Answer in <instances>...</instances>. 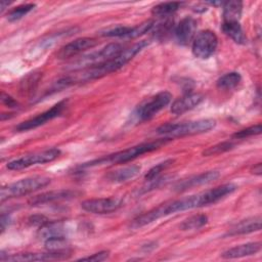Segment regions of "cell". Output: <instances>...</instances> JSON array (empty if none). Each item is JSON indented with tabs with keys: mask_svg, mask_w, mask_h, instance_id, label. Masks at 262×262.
Here are the masks:
<instances>
[{
	"mask_svg": "<svg viewBox=\"0 0 262 262\" xmlns=\"http://www.w3.org/2000/svg\"><path fill=\"white\" fill-rule=\"evenodd\" d=\"M236 188L237 186L233 183H225L220 186L214 187L212 189H209L187 198L162 204L159 207L148 211V214L150 219L152 221H156L159 218H162L177 212L191 210L194 208H200V207L208 206L211 204H215L220 200L224 199L226 195L231 194L233 191L236 190Z\"/></svg>",
	"mask_w": 262,
	"mask_h": 262,
	"instance_id": "obj_1",
	"label": "cell"
},
{
	"mask_svg": "<svg viewBox=\"0 0 262 262\" xmlns=\"http://www.w3.org/2000/svg\"><path fill=\"white\" fill-rule=\"evenodd\" d=\"M148 45V42L143 40L139 41L132 46L123 49L117 56L114 58L91 68H86L83 70H79L78 73H74V75H69L72 81V84L91 81L95 79L102 78L105 75H108L113 72L118 71L125 64H127L137 53H139L145 46Z\"/></svg>",
	"mask_w": 262,
	"mask_h": 262,
	"instance_id": "obj_2",
	"label": "cell"
},
{
	"mask_svg": "<svg viewBox=\"0 0 262 262\" xmlns=\"http://www.w3.org/2000/svg\"><path fill=\"white\" fill-rule=\"evenodd\" d=\"M171 139L169 138H161L157 139L155 141H149V142H143L131 147H128L126 149L103 156L99 159L93 160L88 163H84L79 166V168H89V167H94V166H100V165H113V164H125L128 163L138 157H140L143 154L150 152L152 150H156L160 148L161 146L165 145L168 141Z\"/></svg>",
	"mask_w": 262,
	"mask_h": 262,
	"instance_id": "obj_3",
	"label": "cell"
},
{
	"mask_svg": "<svg viewBox=\"0 0 262 262\" xmlns=\"http://www.w3.org/2000/svg\"><path fill=\"white\" fill-rule=\"evenodd\" d=\"M216 125V121L213 119H201L196 121H189L185 123L165 124L157 129V133L164 135L165 138H175L187 135L201 134L210 131Z\"/></svg>",
	"mask_w": 262,
	"mask_h": 262,
	"instance_id": "obj_4",
	"label": "cell"
},
{
	"mask_svg": "<svg viewBox=\"0 0 262 262\" xmlns=\"http://www.w3.org/2000/svg\"><path fill=\"white\" fill-rule=\"evenodd\" d=\"M50 183V178L45 176H32L7 184L1 188V201L18 198L37 191Z\"/></svg>",
	"mask_w": 262,
	"mask_h": 262,
	"instance_id": "obj_5",
	"label": "cell"
},
{
	"mask_svg": "<svg viewBox=\"0 0 262 262\" xmlns=\"http://www.w3.org/2000/svg\"><path fill=\"white\" fill-rule=\"evenodd\" d=\"M172 100V94L168 91H161L145 99L134 111V118L137 122H143L154 118L159 112L166 107Z\"/></svg>",
	"mask_w": 262,
	"mask_h": 262,
	"instance_id": "obj_6",
	"label": "cell"
},
{
	"mask_svg": "<svg viewBox=\"0 0 262 262\" xmlns=\"http://www.w3.org/2000/svg\"><path fill=\"white\" fill-rule=\"evenodd\" d=\"M122 50L123 48L119 43H110L101 48L99 51L92 52L89 55L83 56L80 59L76 60L73 63V68H76L77 70H83L86 68L101 64L117 56Z\"/></svg>",
	"mask_w": 262,
	"mask_h": 262,
	"instance_id": "obj_7",
	"label": "cell"
},
{
	"mask_svg": "<svg viewBox=\"0 0 262 262\" xmlns=\"http://www.w3.org/2000/svg\"><path fill=\"white\" fill-rule=\"evenodd\" d=\"M59 156H60V150L56 147H52V148L26 155L18 159L12 160L7 163V168L9 170H21L34 165L52 162L55 159H57Z\"/></svg>",
	"mask_w": 262,
	"mask_h": 262,
	"instance_id": "obj_8",
	"label": "cell"
},
{
	"mask_svg": "<svg viewBox=\"0 0 262 262\" xmlns=\"http://www.w3.org/2000/svg\"><path fill=\"white\" fill-rule=\"evenodd\" d=\"M218 45V38L213 31L205 30L198 33L191 44L193 55L201 59L209 58L215 51Z\"/></svg>",
	"mask_w": 262,
	"mask_h": 262,
	"instance_id": "obj_9",
	"label": "cell"
},
{
	"mask_svg": "<svg viewBox=\"0 0 262 262\" xmlns=\"http://www.w3.org/2000/svg\"><path fill=\"white\" fill-rule=\"evenodd\" d=\"M67 101L68 100H61V101L57 102L56 104H54L49 110L39 114L38 116L19 123L15 127V130H17V131H28V130H32V129H35L37 127H40V126L44 125L46 122L58 117L62 113L63 108L67 105Z\"/></svg>",
	"mask_w": 262,
	"mask_h": 262,
	"instance_id": "obj_10",
	"label": "cell"
},
{
	"mask_svg": "<svg viewBox=\"0 0 262 262\" xmlns=\"http://www.w3.org/2000/svg\"><path fill=\"white\" fill-rule=\"evenodd\" d=\"M123 202L119 198H99V199H89L81 203L83 210L93 213V214H107L117 211Z\"/></svg>",
	"mask_w": 262,
	"mask_h": 262,
	"instance_id": "obj_11",
	"label": "cell"
},
{
	"mask_svg": "<svg viewBox=\"0 0 262 262\" xmlns=\"http://www.w3.org/2000/svg\"><path fill=\"white\" fill-rule=\"evenodd\" d=\"M71 251H62V252H52L48 251L47 253H21V254H12L7 255L6 257L0 258L2 261H51V260H64L70 257Z\"/></svg>",
	"mask_w": 262,
	"mask_h": 262,
	"instance_id": "obj_12",
	"label": "cell"
},
{
	"mask_svg": "<svg viewBox=\"0 0 262 262\" xmlns=\"http://www.w3.org/2000/svg\"><path fill=\"white\" fill-rule=\"evenodd\" d=\"M97 45V41L94 38H78L59 49L57 52V57L60 59H66L70 57H75L76 55L82 53L87 49H91Z\"/></svg>",
	"mask_w": 262,
	"mask_h": 262,
	"instance_id": "obj_13",
	"label": "cell"
},
{
	"mask_svg": "<svg viewBox=\"0 0 262 262\" xmlns=\"http://www.w3.org/2000/svg\"><path fill=\"white\" fill-rule=\"evenodd\" d=\"M196 20L190 16L182 18L174 28V36L178 44L187 45L193 40L196 31Z\"/></svg>",
	"mask_w": 262,
	"mask_h": 262,
	"instance_id": "obj_14",
	"label": "cell"
},
{
	"mask_svg": "<svg viewBox=\"0 0 262 262\" xmlns=\"http://www.w3.org/2000/svg\"><path fill=\"white\" fill-rule=\"evenodd\" d=\"M219 176H220L219 171H215V170L207 171V172H204V173H201L199 175H194V176L188 177L186 179H183V180L177 182L174 185V189L176 191L187 190V189L195 187V186L208 184V183L216 180Z\"/></svg>",
	"mask_w": 262,
	"mask_h": 262,
	"instance_id": "obj_15",
	"label": "cell"
},
{
	"mask_svg": "<svg viewBox=\"0 0 262 262\" xmlns=\"http://www.w3.org/2000/svg\"><path fill=\"white\" fill-rule=\"evenodd\" d=\"M204 95L201 93H194V92H187L183 96L175 99L173 103L171 104V113L174 115H181L187 111H190L198 106L203 100Z\"/></svg>",
	"mask_w": 262,
	"mask_h": 262,
	"instance_id": "obj_16",
	"label": "cell"
},
{
	"mask_svg": "<svg viewBox=\"0 0 262 262\" xmlns=\"http://www.w3.org/2000/svg\"><path fill=\"white\" fill-rule=\"evenodd\" d=\"M78 194L77 191L71 190V189H58V190H51L47 192H43L41 194H38L36 196H33L29 203L32 206L36 205H43L63 200H69L72 198H75Z\"/></svg>",
	"mask_w": 262,
	"mask_h": 262,
	"instance_id": "obj_17",
	"label": "cell"
},
{
	"mask_svg": "<svg viewBox=\"0 0 262 262\" xmlns=\"http://www.w3.org/2000/svg\"><path fill=\"white\" fill-rule=\"evenodd\" d=\"M261 250V243L254 242V243H247L244 245H238L232 247L221 254V257L224 259H236L248 257L257 254Z\"/></svg>",
	"mask_w": 262,
	"mask_h": 262,
	"instance_id": "obj_18",
	"label": "cell"
},
{
	"mask_svg": "<svg viewBox=\"0 0 262 262\" xmlns=\"http://www.w3.org/2000/svg\"><path fill=\"white\" fill-rule=\"evenodd\" d=\"M261 229V217L254 216L251 218H247L234 224L226 233V235H239L247 234L254 231H259Z\"/></svg>",
	"mask_w": 262,
	"mask_h": 262,
	"instance_id": "obj_19",
	"label": "cell"
},
{
	"mask_svg": "<svg viewBox=\"0 0 262 262\" xmlns=\"http://www.w3.org/2000/svg\"><path fill=\"white\" fill-rule=\"evenodd\" d=\"M141 168L137 165H128L117 170L111 171L105 175V179L113 183H122L128 181L135 176H137L140 172Z\"/></svg>",
	"mask_w": 262,
	"mask_h": 262,
	"instance_id": "obj_20",
	"label": "cell"
},
{
	"mask_svg": "<svg viewBox=\"0 0 262 262\" xmlns=\"http://www.w3.org/2000/svg\"><path fill=\"white\" fill-rule=\"evenodd\" d=\"M68 233L67 226L60 221H49L46 224L40 226L38 230V236L41 239H48L51 237L66 236Z\"/></svg>",
	"mask_w": 262,
	"mask_h": 262,
	"instance_id": "obj_21",
	"label": "cell"
},
{
	"mask_svg": "<svg viewBox=\"0 0 262 262\" xmlns=\"http://www.w3.org/2000/svg\"><path fill=\"white\" fill-rule=\"evenodd\" d=\"M222 31L237 44H245L247 42V37L239 21H223Z\"/></svg>",
	"mask_w": 262,
	"mask_h": 262,
	"instance_id": "obj_22",
	"label": "cell"
},
{
	"mask_svg": "<svg viewBox=\"0 0 262 262\" xmlns=\"http://www.w3.org/2000/svg\"><path fill=\"white\" fill-rule=\"evenodd\" d=\"M223 21H239L243 3L241 1H227L223 6Z\"/></svg>",
	"mask_w": 262,
	"mask_h": 262,
	"instance_id": "obj_23",
	"label": "cell"
},
{
	"mask_svg": "<svg viewBox=\"0 0 262 262\" xmlns=\"http://www.w3.org/2000/svg\"><path fill=\"white\" fill-rule=\"evenodd\" d=\"M184 3L183 2H164L152 7L151 14L158 17H168L176 12Z\"/></svg>",
	"mask_w": 262,
	"mask_h": 262,
	"instance_id": "obj_24",
	"label": "cell"
},
{
	"mask_svg": "<svg viewBox=\"0 0 262 262\" xmlns=\"http://www.w3.org/2000/svg\"><path fill=\"white\" fill-rule=\"evenodd\" d=\"M242 81V76L237 72H230L223 76H221L217 82L216 85L219 89L223 90H230L235 88Z\"/></svg>",
	"mask_w": 262,
	"mask_h": 262,
	"instance_id": "obj_25",
	"label": "cell"
},
{
	"mask_svg": "<svg viewBox=\"0 0 262 262\" xmlns=\"http://www.w3.org/2000/svg\"><path fill=\"white\" fill-rule=\"evenodd\" d=\"M208 222V217L204 214H198L190 216L180 224L181 230H195L202 228Z\"/></svg>",
	"mask_w": 262,
	"mask_h": 262,
	"instance_id": "obj_26",
	"label": "cell"
},
{
	"mask_svg": "<svg viewBox=\"0 0 262 262\" xmlns=\"http://www.w3.org/2000/svg\"><path fill=\"white\" fill-rule=\"evenodd\" d=\"M45 242V248L47 251L52 252H62V251H70L69 250V242L67 241L66 236H57L48 238Z\"/></svg>",
	"mask_w": 262,
	"mask_h": 262,
	"instance_id": "obj_27",
	"label": "cell"
},
{
	"mask_svg": "<svg viewBox=\"0 0 262 262\" xmlns=\"http://www.w3.org/2000/svg\"><path fill=\"white\" fill-rule=\"evenodd\" d=\"M36 5L33 3H27V4H23L19 5L17 7H14L13 9H11L8 13H7V19L9 21H16L20 18H23L26 14H28L30 11H32L34 9Z\"/></svg>",
	"mask_w": 262,
	"mask_h": 262,
	"instance_id": "obj_28",
	"label": "cell"
},
{
	"mask_svg": "<svg viewBox=\"0 0 262 262\" xmlns=\"http://www.w3.org/2000/svg\"><path fill=\"white\" fill-rule=\"evenodd\" d=\"M235 146V143L232 142L231 140L229 141H223V142H219L215 145H212L210 147H208L207 149H205L203 151V155L206 157L209 156H215V155H220L223 154L225 151H228L230 149H232Z\"/></svg>",
	"mask_w": 262,
	"mask_h": 262,
	"instance_id": "obj_29",
	"label": "cell"
},
{
	"mask_svg": "<svg viewBox=\"0 0 262 262\" xmlns=\"http://www.w3.org/2000/svg\"><path fill=\"white\" fill-rule=\"evenodd\" d=\"M174 163V160L173 159H168V160H165L164 162H161L159 163L158 165L154 166L151 169L148 170V172L145 174L144 176V179L145 181H150V180H154L156 179L157 177H159V175L161 174V172L165 171L167 168H169L172 164Z\"/></svg>",
	"mask_w": 262,
	"mask_h": 262,
	"instance_id": "obj_30",
	"label": "cell"
},
{
	"mask_svg": "<svg viewBox=\"0 0 262 262\" xmlns=\"http://www.w3.org/2000/svg\"><path fill=\"white\" fill-rule=\"evenodd\" d=\"M132 27L126 26H116L113 28H108L101 32V36L104 37H119V38H128L131 33Z\"/></svg>",
	"mask_w": 262,
	"mask_h": 262,
	"instance_id": "obj_31",
	"label": "cell"
},
{
	"mask_svg": "<svg viewBox=\"0 0 262 262\" xmlns=\"http://www.w3.org/2000/svg\"><path fill=\"white\" fill-rule=\"evenodd\" d=\"M262 131V127H261V124H256V125H253V126H250L246 129H243L236 133H234L232 135V138L233 139H245V138H248V137H251V136H255V135H259Z\"/></svg>",
	"mask_w": 262,
	"mask_h": 262,
	"instance_id": "obj_32",
	"label": "cell"
},
{
	"mask_svg": "<svg viewBox=\"0 0 262 262\" xmlns=\"http://www.w3.org/2000/svg\"><path fill=\"white\" fill-rule=\"evenodd\" d=\"M110 256L108 251H100L98 253L92 254L90 256L87 257H82L79 259V261H93V262H99V261H103L105 259H107Z\"/></svg>",
	"mask_w": 262,
	"mask_h": 262,
	"instance_id": "obj_33",
	"label": "cell"
},
{
	"mask_svg": "<svg viewBox=\"0 0 262 262\" xmlns=\"http://www.w3.org/2000/svg\"><path fill=\"white\" fill-rule=\"evenodd\" d=\"M1 102H2L4 105L8 106V107H12V108H17V107H19L18 102H17L14 98H12L10 95H8L7 93H5L4 91L1 92Z\"/></svg>",
	"mask_w": 262,
	"mask_h": 262,
	"instance_id": "obj_34",
	"label": "cell"
},
{
	"mask_svg": "<svg viewBox=\"0 0 262 262\" xmlns=\"http://www.w3.org/2000/svg\"><path fill=\"white\" fill-rule=\"evenodd\" d=\"M29 221H30L31 224H33V225H38V226L40 227V226L46 224L47 222H49L50 220H49L47 217H45L44 215L37 214V215L31 216V217L29 218Z\"/></svg>",
	"mask_w": 262,
	"mask_h": 262,
	"instance_id": "obj_35",
	"label": "cell"
},
{
	"mask_svg": "<svg viewBox=\"0 0 262 262\" xmlns=\"http://www.w3.org/2000/svg\"><path fill=\"white\" fill-rule=\"evenodd\" d=\"M9 221H10V217L8 215L2 214V216H1V229H2V231L9 224Z\"/></svg>",
	"mask_w": 262,
	"mask_h": 262,
	"instance_id": "obj_36",
	"label": "cell"
},
{
	"mask_svg": "<svg viewBox=\"0 0 262 262\" xmlns=\"http://www.w3.org/2000/svg\"><path fill=\"white\" fill-rule=\"evenodd\" d=\"M251 172L253 174H256V175H261V172H262V165L261 163H257L256 165H254L251 169Z\"/></svg>",
	"mask_w": 262,
	"mask_h": 262,
	"instance_id": "obj_37",
	"label": "cell"
},
{
	"mask_svg": "<svg viewBox=\"0 0 262 262\" xmlns=\"http://www.w3.org/2000/svg\"><path fill=\"white\" fill-rule=\"evenodd\" d=\"M8 4H9L8 2H4V1H2V2H1V12L5 9V7H6V6H8Z\"/></svg>",
	"mask_w": 262,
	"mask_h": 262,
	"instance_id": "obj_38",
	"label": "cell"
}]
</instances>
